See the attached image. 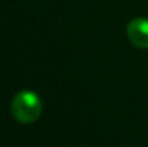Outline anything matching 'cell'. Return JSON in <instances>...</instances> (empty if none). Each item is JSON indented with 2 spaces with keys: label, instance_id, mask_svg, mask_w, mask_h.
<instances>
[{
  "label": "cell",
  "instance_id": "obj_1",
  "mask_svg": "<svg viewBox=\"0 0 148 147\" xmlns=\"http://www.w3.org/2000/svg\"><path fill=\"white\" fill-rule=\"evenodd\" d=\"M40 112L42 101L32 91H22L12 101V114L20 123H33L40 117Z\"/></svg>",
  "mask_w": 148,
  "mask_h": 147
},
{
  "label": "cell",
  "instance_id": "obj_2",
  "mask_svg": "<svg viewBox=\"0 0 148 147\" xmlns=\"http://www.w3.org/2000/svg\"><path fill=\"white\" fill-rule=\"evenodd\" d=\"M127 33L134 46L140 49H148V19L138 17L130 22Z\"/></svg>",
  "mask_w": 148,
  "mask_h": 147
}]
</instances>
